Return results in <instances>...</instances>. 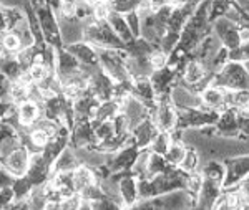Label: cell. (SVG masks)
<instances>
[{
	"label": "cell",
	"mask_w": 249,
	"mask_h": 210,
	"mask_svg": "<svg viewBox=\"0 0 249 210\" xmlns=\"http://www.w3.org/2000/svg\"><path fill=\"white\" fill-rule=\"evenodd\" d=\"M244 66H246V70L249 71V60H248V62H244Z\"/></svg>",
	"instance_id": "cb8c5ba5"
},
{
	"label": "cell",
	"mask_w": 249,
	"mask_h": 210,
	"mask_svg": "<svg viewBox=\"0 0 249 210\" xmlns=\"http://www.w3.org/2000/svg\"><path fill=\"white\" fill-rule=\"evenodd\" d=\"M107 22L110 23V27L113 28V30L116 32V35H118L124 43L131 42V40L135 38L133 33H131V30H130V27H128V23H126V18L123 17V14L115 12L113 9H111L110 15L107 17Z\"/></svg>",
	"instance_id": "8fae6325"
},
{
	"label": "cell",
	"mask_w": 249,
	"mask_h": 210,
	"mask_svg": "<svg viewBox=\"0 0 249 210\" xmlns=\"http://www.w3.org/2000/svg\"><path fill=\"white\" fill-rule=\"evenodd\" d=\"M199 171H201L203 177H206V179L213 180V182H218V184L223 185V179H224V164H223V161H218V159L206 161V162L201 164Z\"/></svg>",
	"instance_id": "5bb4252c"
},
{
	"label": "cell",
	"mask_w": 249,
	"mask_h": 210,
	"mask_svg": "<svg viewBox=\"0 0 249 210\" xmlns=\"http://www.w3.org/2000/svg\"><path fill=\"white\" fill-rule=\"evenodd\" d=\"M223 164H224L223 189L238 185L244 177L249 176V152L248 154L226 157V159H223Z\"/></svg>",
	"instance_id": "3957f363"
},
{
	"label": "cell",
	"mask_w": 249,
	"mask_h": 210,
	"mask_svg": "<svg viewBox=\"0 0 249 210\" xmlns=\"http://www.w3.org/2000/svg\"><path fill=\"white\" fill-rule=\"evenodd\" d=\"M29 143L32 144L34 147H45L48 143H50V136H48L47 131H43L42 128H35L32 129V131L29 132Z\"/></svg>",
	"instance_id": "e0dca14e"
},
{
	"label": "cell",
	"mask_w": 249,
	"mask_h": 210,
	"mask_svg": "<svg viewBox=\"0 0 249 210\" xmlns=\"http://www.w3.org/2000/svg\"><path fill=\"white\" fill-rule=\"evenodd\" d=\"M206 76H213L206 71V68L203 66V63L196 58H190V62L184 65V75H183V81L184 84H195L203 81Z\"/></svg>",
	"instance_id": "30bf717a"
},
{
	"label": "cell",
	"mask_w": 249,
	"mask_h": 210,
	"mask_svg": "<svg viewBox=\"0 0 249 210\" xmlns=\"http://www.w3.org/2000/svg\"><path fill=\"white\" fill-rule=\"evenodd\" d=\"M96 184V176L95 171H91L90 165L80 164L77 169L73 171V187L75 192H82L83 189H87L88 185Z\"/></svg>",
	"instance_id": "4fadbf2b"
},
{
	"label": "cell",
	"mask_w": 249,
	"mask_h": 210,
	"mask_svg": "<svg viewBox=\"0 0 249 210\" xmlns=\"http://www.w3.org/2000/svg\"><path fill=\"white\" fill-rule=\"evenodd\" d=\"M18 121H20V126L22 128H29L35 121L38 119L40 116V108L38 104L35 103L34 99H25L20 103L18 106Z\"/></svg>",
	"instance_id": "7c38bea8"
},
{
	"label": "cell",
	"mask_w": 249,
	"mask_h": 210,
	"mask_svg": "<svg viewBox=\"0 0 249 210\" xmlns=\"http://www.w3.org/2000/svg\"><path fill=\"white\" fill-rule=\"evenodd\" d=\"M211 84L223 90H249V71L244 63L228 60L223 66L213 75Z\"/></svg>",
	"instance_id": "6da1fadb"
},
{
	"label": "cell",
	"mask_w": 249,
	"mask_h": 210,
	"mask_svg": "<svg viewBox=\"0 0 249 210\" xmlns=\"http://www.w3.org/2000/svg\"><path fill=\"white\" fill-rule=\"evenodd\" d=\"M239 23L231 20L230 17H218L216 20L211 22V28H213V33L219 38L221 45L228 50H232V48L239 47L241 45V40H239Z\"/></svg>",
	"instance_id": "277c9868"
},
{
	"label": "cell",
	"mask_w": 249,
	"mask_h": 210,
	"mask_svg": "<svg viewBox=\"0 0 249 210\" xmlns=\"http://www.w3.org/2000/svg\"><path fill=\"white\" fill-rule=\"evenodd\" d=\"M96 2H107V3H111L113 0H96Z\"/></svg>",
	"instance_id": "603a6c76"
},
{
	"label": "cell",
	"mask_w": 249,
	"mask_h": 210,
	"mask_svg": "<svg viewBox=\"0 0 249 210\" xmlns=\"http://www.w3.org/2000/svg\"><path fill=\"white\" fill-rule=\"evenodd\" d=\"M171 144V137H170V132L168 131H158V134L155 136V139L151 141L150 144V151L153 152H158V154H166L168 147Z\"/></svg>",
	"instance_id": "2e32d148"
},
{
	"label": "cell",
	"mask_w": 249,
	"mask_h": 210,
	"mask_svg": "<svg viewBox=\"0 0 249 210\" xmlns=\"http://www.w3.org/2000/svg\"><path fill=\"white\" fill-rule=\"evenodd\" d=\"M230 60H232V62H239V63L248 62L249 60V42L241 43L239 47L230 50Z\"/></svg>",
	"instance_id": "d6986e66"
},
{
	"label": "cell",
	"mask_w": 249,
	"mask_h": 210,
	"mask_svg": "<svg viewBox=\"0 0 249 210\" xmlns=\"http://www.w3.org/2000/svg\"><path fill=\"white\" fill-rule=\"evenodd\" d=\"M223 191V185L218 182H213V180L203 177V184L199 192L196 194V202L195 207L198 209H213L214 207V202L218 199V195Z\"/></svg>",
	"instance_id": "8992f818"
},
{
	"label": "cell",
	"mask_w": 249,
	"mask_h": 210,
	"mask_svg": "<svg viewBox=\"0 0 249 210\" xmlns=\"http://www.w3.org/2000/svg\"><path fill=\"white\" fill-rule=\"evenodd\" d=\"M201 101L203 106L208 108V110L223 113L224 110H228L226 104V90L219 86H214V84H210L203 93H201Z\"/></svg>",
	"instance_id": "ba28073f"
},
{
	"label": "cell",
	"mask_w": 249,
	"mask_h": 210,
	"mask_svg": "<svg viewBox=\"0 0 249 210\" xmlns=\"http://www.w3.org/2000/svg\"><path fill=\"white\" fill-rule=\"evenodd\" d=\"M10 106L12 104H9V103H0V119L5 116V113L10 110Z\"/></svg>",
	"instance_id": "7402d4cb"
},
{
	"label": "cell",
	"mask_w": 249,
	"mask_h": 210,
	"mask_svg": "<svg viewBox=\"0 0 249 210\" xmlns=\"http://www.w3.org/2000/svg\"><path fill=\"white\" fill-rule=\"evenodd\" d=\"M184 152H186V144L184 143H171L170 147H168L166 154V161L173 165H179L184 157Z\"/></svg>",
	"instance_id": "9a60e30c"
},
{
	"label": "cell",
	"mask_w": 249,
	"mask_h": 210,
	"mask_svg": "<svg viewBox=\"0 0 249 210\" xmlns=\"http://www.w3.org/2000/svg\"><path fill=\"white\" fill-rule=\"evenodd\" d=\"M140 204H135V209H191L195 207V197L186 189H176L160 194V195L150 197V199L138 200Z\"/></svg>",
	"instance_id": "7a4b0ae2"
},
{
	"label": "cell",
	"mask_w": 249,
	"mask_h": 210,
	"mask_svg": "<svg viewBox=\"0 0 249 210\" xmlns=\"http://www.w3.org/2000/svg\"><path fill=\"white\" fill-rule=\"evenodd\" d=\"M170 99L175 108H201V95L195 93L183 83H176L170 90Z\"/></svg>",
	"instance_id": "5b68a950"
},
{
	"label": "cell",
	"mask_w": 249,
	"mask_h": 210,
	"mask_svg": "<svg viewBox=\"0 0 249 210\" xmlns=\"http://www.w3.org/2000/svg\"><path fill=\"white\" fill-rule=\"evenodd\" d=\"M133 131V137L136 139V146L140 149L148 147L151 144V141L155 139V136L158 134L160 129L156 128V124L153 123L151 118L143 119L142 123H138L136 126L131 129Z\"/></svg>",
	"instance_id": "9c48e42d"
},
{
	"label": "cell",
	"mask_w": 249,
	"mask_h": 210,
	"mask_svg": "<svg viewBox=\"0 0 249 210\" xmlns=\"http://www.w3.org/2000/svg\"><path fill=\"white\" fill-rule=\"evenodd\" d=\"M111 12V5L107 2H95L93 3V17L96 20H107Z\"/></svg>",
	"instance_id": "44dd1931"
},
{
	"label": "cell",
	"mask_w": 249,
	"mask_h": 210,
	"mask_svg": "<svg viewBox=\"0 0 249 210\" xmlns=\"http://www.w3.org/2000/svg\"><path fill=\"white\" fill-rule=\"evenodd\" d=\"M2 48L5 51H9V53H17L23 48L22 45V40L15 32H12V33H5V37H3V43H2Z\"/></svg>",
	"instance_id": "ac0fdd59"
},
{
	"label": "cell",
	"mask_w": 249,
	"mask_h": 210,
	"mask_svg": "<svg viewBox=\"0 0 249 210\" xmlns=\"http://www.w3.org/2000/svg\"><path fill=\"white\" fill-rule=\"evenodd\" d=\"M5 167L14 177H22L27 174L29 169V161H30V152L27 151L23 146H20L18 149H15L12 154L5 157Z\"/></svg>",
	"instance_id": "52a82bcc"
},
{
	"label": "cell",
	"mask_w": 249,
	"mask_h": 210,
	"mask_svg": "<svg viewBox=\"0 0 249 210\" xmlns=\"http://www.w3.org/2000/svg\"><path fill=\"white\" fill-rule=\"evenodd\" d=\"M124 18H126V23L128 27H130L131 33H133L135 38H138L140 35H142V20H140L138 14H136L135 10L128 12V14H124Z\"/></svg>",
	"instance_id": "ffe728a7"
}]
</instances>
